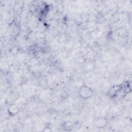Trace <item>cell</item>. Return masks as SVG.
<instances>
[{
    "label": "cell",
    "mask_w": 132,
    "mask_h": 132,
    "mask_svg": "<svg viewBox=\"0 0 132 132\" xmlns=\"http://www.w3.org/2000/svg\"><path fill=\"white\" fill-rule=\"evenodd\" d=\"M79 94L83 98H88L93 94L92 90L88 86H82L79 90Z\"/></svg>",
    "instance_id": "obj_1"
},
{
    "label": "cell",
    "mask_w": 132,
    "mask_h": 132,
    "mask_svg": "<svg viewBox=\"0 0 132 132\" xmlns=\"http://www.w3.org/2000/svg\"><path fill=\"white\" fill-rule=\"evenodd\" d=\"M107 121L104 118H98L94 121L95 125L100 128L104 127L107 124Z\"/></svg>",
    "instance_id": "obj_2"
},
{
    "label": "cell",
    "mask_w": 132,
    "mask_h": 132,
    "mask_svg": "<svg viewBox=\"0 0 132 132\" xmlns=\"http://www.w3.org/2000/svg\"><path fill=\"white\" fill-rule=\"evenodd\" d=\"M8 111L11 114H15L18 112L19 108L16 105H11L9 106V107L8 108Z\"/></svg>",
    "instance_id": "obj_3"
}]
</instances>
